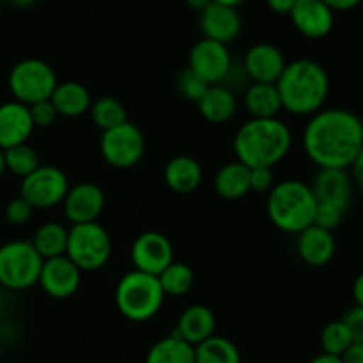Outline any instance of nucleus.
Wrapping results in <instances>:
<instances>
[{
    "mask_svg": "<svg viewBox=\"0 0 363 363\" xmlns=\"http://www.w3.org/2000/svg\"><path fill=\"white\" fill-rule=\"evenodd\" d=\"M82 275L84 273L66 255H60L43 262L39 286L53 300H67L80 289Z\"/></svg>",
    "mask_w": 363,
    "mask_h": 363,
    "instance_id": "nucleus-15",
    "label": "nucleus"
},
{
    "mask_svg": "<svg viewBox=\"0 0 363 363\" xmlns=\"http://www.w3.org/2000/svg\"><path fill=\"white\" fill-rule=\"evenodd\" d=\"M215 312L209 307H206V305L195 303L181 312L179 319H177L176 332L174 333L195 347L204 342V340H208L209 337L215 335Z\"/></svg>",
    "mask_w": 363,
    "mask_h": 363,
    "instance_id": "nucleus-21",
    "label": "nucleus"
},
{
    "mask_svg": "<svg viewBox=\"0 0 363 363\" xmlns=\"http://www.w3.org/2000/svg\"><path fill=\"white\" fill-rule=\"evenodd\" d=\"M165 298L158 277L137 269L124 273L116 286L117 311L133 323H145L156 318Z\"/></svg>",
    "mask_w": 363,
    "mask_h": 363,
    "instance_id": "nucleus-5",
    "label": "nucleus"
},
{
    "mask_svg": "<svg viewBox=\"0 0 363 363\" xmlns=\"http://www.w3.org/2000/svg\"><path fill=\"white\" fill-rule=\"evenodd\" d=\"M289 16L294 28L308 39L326 38L335 23V13L323 0H296Z\"/></svg>",
    "mask_w": 363,
    "mask_h": 363,
    "instance_id": "nucleus-17",
    "label": "nucleus"
},
{
    "mask_svg": "<svg viewBox=\"0 0 363 363\" xmlns=\"http://www.w3.org/2000/svg\"><path fill=\"white\" fill-rule=\"evenodd\" d=\"M89 116H91L94 126H98L101 131L112 130L128 121L126 106L117 98H110V96H103V98L92 101Z\"/></svg>",
    "mask_w": 363,
    "mask_h": 363,
    "instance_id": "nucleus-31",
    "label": "nucleus"
},
{
    "mask_svg": "<svg viewBox=\"0 0 363 363\" xmlns=\"http://www.w3.org/2000/svg\"><path fill=\"white\" fill-rule=\"evenodd\" d=\"M163 179L170 190L186 195L201 186L204 172H202L201 163L195 158L186 155H177L167 162L165 170H163Z\"/></svg>",
    "mask_w": 363,
    "mask_h": 363,
    "instance_id": "nucleus-22",
    "label": "nucleus"
},
{
    "mask_svg": "<svg viewBox=\"0 0 363 363\" xmlns=\"http://www.w3.org/2000/svg\"><path fill=\"white\" fill-rule=\"evenodd\" d=\"M344 215H346V213H344L342 209L335 208V206L319 204L318 202V208H315V215H314V225L333 233V230L342 223Z\"/></svg>",
    "mask_w": 363,
    "mask_h": 363,
    "instance_id": "nucleus-35",
    "label": "nucleus"
},
{
    "mask_svg": "<svg viewBox=\"0 0 363 363\" xmlns=\"http://www.w3.org/2000/svg\"><path fill=\"white\" fill-rule=\"evenodd\" d=\"M2 312H4V301H2V296H0V319H2Z\"/></svg>",
    "mask_w": 363,
    "mask_h": 363,
    "instance_id": "nucleus-50",
    "label": "nucleus"
},
{
    "mask_svg": "<svg viewBox=\"0 0 363 363\" xmlns=\"http://www.w3.org/2000/svg\"><path fill=\"white\" fill-rule=\"evenodd\" d=\"M145 363H195V347L172 333L149 347Z\"/></svg>",
    "mask_w": 363,
    "mask_h": 363,
    "instance_id": "nucleus-28",
    "label": "nucleus"
},
{
    "mask_svg": "<svg viewBox=\"0 0 363 363\" xmlns=\"http://www.w3.org/2000/svg\"><path fill=\"white\" fill-rule=\"evenodd\" d=\"M351 169V177H353V183L360 188V191L363 194V147L358 152V156L354 158L353 165L350 167Z\"/></svg>",
    "mask_w": 363,
    "mask_h": 363,
    "instance_id": "nucleus-40",
    "label": "nucleus"
},
{
    "mask_svg": "<svg viewBox=\"0 0 363 363\" xmlns=\"http://www.w3.org/2000/svg\"><path fill=\"white\" fill-rule=\"evenodd\" d=\"M268 7L277 14H291L296 0H266Z\"/></svg>",
    "mask_w": 363,
    "mask_h": 363,
    "instance_id": "nucleus-41",
    "label": "nucleus"
},
{
    "mask_svg": "<svg viewBox=\"0 0 363 363\" xmlns=\"http://www.w3.org/2000/svg\"><path fill=\"white\" fill-rule=\"evenodd\" d=\"M0 2H2V0H0Z\"/></svg>",
    "mask_w": 363,
    "mask_h": 363,
    "instance_id": "nucleus-51",
    "label": "nucleus"
},
{
    "mask_svg": "<svg viewBox=\"0 0 363 363\" xmlns=\"http://www.w3.org/2000/svg\"><path fill=\"white\" fill-rule=\"evenodd\" d=\"M195 363H241V353L230 339L213 335L195 346Z\"/></svg>",
    "mask_w": 363,
    "mask_h": 363,
    "instance_id": "nucleus-29",
    "label": "nucleus"
},
{
    "mask_svg": "<svg viewBox=\"0 0 363 363\" xmlns=\"http://www.w3.org/2000/svg\"><path fill=\"white\" fill-rule=\"evenodd\" d=\"M353 177L346 169H319L311 188L319 204L335 206L346 213L353 201Z\"/></svg>",
    "mask_w": 363,
    "mask_h": 363,
    "instance_id": "nucleus-16",
    "label": "nucleus"
},
{
    "mask_svg": "<svg viewBox=\"0 0 363 363\" xmlns=\"http://www.w3.org/2000/svg\"><path fill=\"white\" fill-rule=\"evenodd\" d=\"M330 9L335 13V11H351L357 6H360L362 0H323Z\"/></svg>",
    "mask_w": 363,
    "mask_h": 363,
    "instance_id": "nucleus-42",
    "label": "nucleus"
},
{
    "mask_svg": "<svg viewBox=\"0 0 363 363\" xmlns=\"http://www.w3.org/2000/svg\"><path fill=\"white\" fill-rule=\"evenodd\" d=\"M43 262L30 241H7L0 247V286L9 291H27L38 286Z\"/></svg>",
    "mask_w": 363,
    "mask_h": 363,
    "instance_id": "nucleus-7",
    "label": "nucleus"
},
{
    "mask_svg": "<svg viewBox=\"0 0 363 363\" xmlns=\"http://www.w3.org/2000/svg\"><path fill=\"white\" fill-rule=\"evenodd\" d=\"M286 66L287 60L282 50L272 43H257L248 48L241 62V67L252 84H277Z\"/></svg>",
    "mask_w": 363,
    "mask_h": 363,
    "instance_id": "nucleus-14",
    "label": "nucleus"
},
{
    "mask_svg": "<svg viewBox=\"0 0 363 363\" xmlns=\"http://www.w3.org/2000/svg\"><path fill=\"white\" fill-rule=\"evenodd\" d=\"M201 30L204 38L229 46L241 34V16L236 7L211 2L201 11Z\"/></svg>",
    "mask_w": 363,
    "mask_h": 363,
    "instance_id": "nucleus-18",
    "label": "nucleus"
},
{
    "mask_svg": "<svg viewBox=\"0 0 363 363\" xmlns=\"http://www.w3.org/2000/svg\"><path fill=\"white\" fill-rule=\"evenodd\" d=\"M296 250L301 261L312 268H323L333 259L337 252V241L333 233L311 225L296 234Z\"/></svg>",
    "mask_w": 363,
    "mask_h": 363,
    "instance_id": "nucleus-20",
    "label": "nucleus"
},
{
    "mask_svg": "<svg viewBox=\"0 0 363 363\" xmlns=\"http://www.w3.org/2000/svg\"><path fill=\"white\" fill-rule=\"evenodd\" d=\"M243 106L250 119H273L282 112L279 89L275 84H250L245 89Z\"/></svg>",
    "mask_w": 363,
    "mask_h": 363,
    "instance_id": "nucleus-25",
    "label": "nucleus"
},
{
    "mask_svg": "<svg viewBox=\"0 0 363 363\" xmlns=\"http://www.w3.org/2000/svg\"><path fill=\"white\" fill-rule=\"evenodd\" d=\"M342 363H363V344H353L342 354Z\"/></svg>",
    "mask_w": 363,
    "mask_h": 363,
    "instance_id": "nucleus-43",
    "label": "nucleus"
},
{
    "mask_svg": "<svg viewBox=\"0 0 363 363\" xmlns=\"http://www.w3.org/2000/svg\"><path fill=\"white\" fill-rule=\"evenodd\" d=\"M199 112L208 123L223 124L229 123L238 112V98L233 89L225 85H209L206 94L197 103Z\"/></svg>",
    "mask_w": 363,
    "mask_h": 363,
    "instance_id": "nucleus-24",
    "label": "nucleus"
},
{
    "mask_svg": "<svg viewBox=\"0 0 363 363\" xmlns=\"http://www.w3.org/2000/svg\"><path fill=\"white\" fill-rule=\"evenodd\" d=\"M209 89V84H206L201 77H197L195 73H191L190 69H184L183 73L177 77V91L183 96L184 99L191 103H199L202 99V96L206 94V91Z\"/></svg>",
    "mask_w": 363,
    "mask_h": 363,
    "instance_id": "nucleus-34",
    "label": "nucleus"
},
{
    "mask_svg": "<svg viewBox=\"0 0 363 363\" xmlns=\"http://www.w3.org/2000/svg\"><path fill=\"white\" fill-rule=\"evenodd\" d=\"M99 152L110 167L119 170L137 165L145 152V137L140 128L131 121L101 133Z\"/></svg>",
    "mask_w": 363,
    "mask_h": 363,
    "instance_id": "nucleus-9",
    "label": "nucleus"
},
{
    "mask_svg": "<svg viewBox=\"0 0 363 363\" xmlns=\"http://www.w3.org/2000/svg\"><path fill=\"white\" fill-rule=\"evenodd\" d=\"M67 233L69 229L60 222H45L35 229L30 243L41 255L43 261L60 257V255H66Z\"/></svg>",
    "mask_w": 363,
    "mask_h": 363,
    "instance_id": "nucleus-27",
    "label": "nucleus"
},
{
    "mask_svg": "<svg viewBox=\"0 0 363 363\" xmlns=\"http://www.w3.org/2000/svg\"><path fill=\"white\" fill-rule=\"evenodd\" d=\"M318 201L311 184L301 179H284L275 183L266 201L269 222L286 234H300L314 225Z\"/></svg>",
    "mask_w": 363,
    "mask_h": 363,
    "instance_id": "nucleus-4",
    "label": "nucleus"
},
{
    "mask_svg": "<svg viewBox=\"0 0 363 363\" xmlns=\"http://www.w3.org/2000/svg\"><path fill=\"white\" fill-rule=\"evenodd\" d=\"M211 2H213V0H186L188 6H190L191 9L199 11V13H201V11H204L206 7H208Z\"/></svg>",
    "mask_w": 363,
    "mask_h": 363,
    "instance_id": "nucleus-46",
    "label": "nucleus"
},
{
    "mask_svg": "<svg viewBox=\"0 0 363 363\" xmlns=\"http://www.w3.org/2000/svg\"><path fill=\"white\" fill-rule=\"evenodd\" d=\"M4 163H6V170L23 179L41 167V158H39V152L27 142V144L6 149L4 151Z\"/></svg>",
    "mask_w": 363,
    "mask_h": 363,
    "instance_id": "nucleus-32",
    "label": "nucleus"
},
{
    "mask_svg": "<svg viewBox=\"0 0 363 363\" xmlns=\"http://www.w3.org/2000/svg\"><path fill=\"white\" fill-rule=\"evenodd\" d=\"M30 110L32 123H34V128H50L57 121L59 113H57L55 106L52 105L50 99L41 103H35V105L28 106Z\"/></svg>",
    "mask_w": 363,
    "mask_h": 363,
    "instance_id": "nucleus-37",
    "label": "nucleus"
},
{
    "mask_svg": "<svg viewBox=\"0 0 363 363\" xmlns=\"http://www.w3.org/2000/svg\"><path fill=\"white\" fill-rule=\"evenodd\" d=\"M213 184L218 197L225 201H240L250 191V169L234 160L220 167Z\"/></svg>",
    "mask_w": 363,
    "mask_h": 363,
    "instance_id": "nucleus-26",
    "label": "nucleus"
},
{
    "mask_svg": "<svg viewBox=\"0 0 363 363\" xmlns=\"http://www.w3.org/2000/svg\"><path fill=\"white\" fill-rule=\"evenodd\" d=\"M307 158L319 169H350L363 147V121L346 108H323L301 135Z\"/></svg>",
    "mask_w": 363,
    "mask_h": 363,
    "instance_id": "nucleus-1",
    "label": "nucleus"
},
{
    "mask_svg": "<svg viewBox=\"0 0 363 363\" xmlns=\"http://www.w3.org/2000/svg\"><path fill=\"white\" fill-rule=\"evenodd\" d=\"M282 110L296 117H311L325 108L330 94V77L325 67L312 59L287 62L277 82Z\"/></svg>",
    "mask_w": 363,
    "mask_h": 363,
    "instance_id": "nucleus-3",
    "label": "nucleus"
},
{
    "mask_svg": "<svg viewBox=\"0 0 363 363\" xmlns=\"http://www.w3.org/2000/svg\"><path fill=\"white\" fill-rule=\"evenodd\" d=\"M216 4H223V6H230V7H238L240 4H243L245 0H213Z\"/></svg>",
    "mask_w": 363,
    "mask_h": 363,
    "instance_id": "nucleus-48",
    "label": "nucleus"
},
{
    "mask_svg": "<svg viewBox=\"0 0 363 363\" xmlns=\"http://www.w3.org/2000/svg\"><path fill=\"white\" fill-rule=\"evenodd\" d=\"M275 183L277 181L273 169H250V191L269 194Z\"/></svg>",
    "mask_w": 363,
    "mask_h": 363,
    "instance_id": "nucleus-38",
    "label": "nucleus"
},
{
    "mask_svg": "<svg viewBox=\"0 0 363 363\" xmlns=\"http://www.w3.org/2000/svg\"><path fill=\"white\" fill-rule=\"evenodd\" d=\"M50 101L55 106L59 117L66 119L85 116L92 105L91 92L80 82H59Z\"/></svg>",
    "mask_w": 363,
    "mask_h": 363,
    "instance_id": "nucleus-23",
    "label": "nucleus"
},
{
    "mask_svg": "<svg viewBox=\"0 0 363 363\" xmlns=\"http://www.w3.org/2000/svg\"><path fill=\"white\" fill-rule=\"evenodd\" d=\"M293 147V131L279 117L248 119L238 128L233 140L238 162L248 169H273Z\"/></svg>",
    "mask_w": 363,
    "mask_h": 363,
    "instance_id": "nucleus-2",
    "label": "nucleus"
},
{
    "mask_svg": "<svg viewBox=\"0 0 363 363\" xmlns=\"http://www.w3.org/2000/svg\"><path fill=\"white\" fill-rule=\"evenodd\" d=\"M160 286H162L165 296L170 298H179L184 296L191 291L195 286V273L184 262H176L167 266L162 273L158 275Z\"/></svg>",
    "mask_w": 363,
    "mask_h": 363,
    "instance_id": "nucleus-30",
    "label": "nucleus"
},
{
    "mask_svg": "<svg viewBox=\"0 0 363 363\" xmlns=\"http://www.w3.org/2000/svg\"><path fill=\"white\" fill-rule=\"evenodd\" d=\"M32 213H34V208L25 199L16 197L7 202L4 215L11 225H25L32 218Z\"/></svg>",
    "mask_w": 363,
    "mask_h": 363,
    "instance_id": "nucleus-36",
    "label": "nucleus"
},
{
    "mask_svg": "<svg viewBox=\"0 0 363 363\" xmlns=\"http://www.w3.org/2000/svg\"><path fill=\"white\" fill-rule=\"evenodd\" d=\"M344 325L350 330L354 344H363V307L353 305L342 318Z\"/></svg>",
    "mask_w": 363,
    "mask_h": 363,
    "instance_id": "nucleus-39",
    "label": "nucleus"
},
{
    "mask_svg": "<svg viewBox=\"0 0 363 363\" xmlns=\"http://www.w3.org/2000/svg\"><path fill=\"white\" fill-rule=\"evenodd\" d=\"M233 66L234 60L230 57L229 46L208 38L199 39L188 55V69L209 85L223 84Z\"/></svg>",
    "mask_w": 363,
    "mask_h": 363,
    "instance_id": "nucleus-11",
    "label": "nucleus"
},
{
    "mask_svg": "<svg viewBox=\"0 0 363 363\" xmlns=\"http://www.w3.org/2000/svg\"><path fill=\"white\" fill-rule=\"evenodd\" d=\"M308 363H342V358L321 353V354H318V357L312 358V360L308 362Z\"/></svg>",
    "mask_w": 363,
    "mask_h": 363,
    "instance_id": "nucleus-45",
    "label": "nucleus"
},
{
    "mask_svg": "<svg viewBox=\"0 0 363 363\" xmlns=\"http://www.w3.org/2000/svg\"><path fill=\"white\" fill-rule=\"evenodd\" d=\"M7 2L13 4V6H16V7H30V6H34L38 0H7Z\"/></svg>",
    "mask_w": 363,
    "mask_h": 363,
    "instance_id": "nucleus-47",
    "label": "nucleus"
},
{
    "mask_svg": "<svg viewBox=\"0 0 363 363\" xmlns=\"http://www.w3.org/2000/svg\"><path fill=\"white\" fill-rule=\"evenodd\" d=\"M105 191L96 183H78L69 186L62 202V211L71 225L98 222L105 209Z\"/></svg>",
    "mask_w": 363,
    "mask_h": 363,
    "instance_id": "nucleus-13",
    "label": "nucleus"
},
{
    "mask_svg": "<svg viewBox=\"0 0 363 363\" xmlns=\"http://www.w3.org/2000/svg\"><path fill=\"white\" fill-rule=\"evenodd\" d=\"M4 172H6V163H4V151L0 149V177L4 176Z\"/></svg>",
    "mask_w": 363,
    "mask_h": 363,
    "instance_id": "nucleus-49",
    "label": "nucleus"
},
{
    "mask_svg": "<svg viewBox=\"0 0 363 363\" xmlns=\"http://www.w3.org/2000/svg\"><path fill=\"white\" fill-rule=\"evenodd\" d=\"M319 344H321V350L325 354L342 358V354L346 353L354 342L350 330L344 325L342 319H337V321H330L328 325L321 330Z\"/></svg>",
    "mask_w": 363,
    "mask_h": 363,
    "instance_id": "nucleus-33",
    "label": "nucleus"
},
{
    "mask_svg": "<svg viewBox=\"0 0 363 363\" xmlns=\"http://www.w3.org/2000/svg\"><path fill=\"white\" fill-rule=\"evenodd\" d=\"M66 257L82 273L105 268L112 257V238L99 222L71 225L67 233Z\"/></svg>",
    "mask_w": 363,
    "mask_h": 363,
    "instance_id": "nucleus-6",
    "label": "nucleus"
},
{
    "mask_svg": "<svg viewBox=\"0 0 363 363\" xmlns=\"http://www.w3.org/2000/svg\"><path fill=\"white\" fill-rule=\"evenodd\" d=\"M7 84L16 101L32 106L52 98L59 80L48 62L30 57L14 64Z\"/></svg>",
    "mask_w": 363,
    "mask_h": 363,
    "instance_id": "nucleus-8",
    "label": "nucleus"
},
{
    "mask_svg": "<svg viewBox=\"0 0 363 363\" xmlns=\"http://www.w3.org/2000/svg\"><path fill=\"white\" fill-rule=\"evenodd\" d=\"M69 179L59 167L41 165L20 184V197L34 209H52L60 206L69 190Z\"/></svg>",
    "mask_w": 363,
    "mask_h": 363,
    "instance_id": "nucleus-10",
    "label": "nucleus"
},
{
    "mask_svg": "<svg viewBox=\"0 0 363 363\" xmlns=\"http://www.w3.org/2000/svg\"><path fill=\"white\" fill-rule=\"evenodd\" d=\"M351 293H353L354 305L358 307H363V272L354 279L353 287H351Z\"/></svg>",
    "mask_w": 363,
    "mask_h": 363,
    "instance_id": "nucleus-44",
    "label": "nucleus"
},
{
    "mask_svg": "<svg viewBox=\"0 0 363 363\" xmlns=\"http://www.w3.org/2000/svg\"><path fill=\"white\" fill-rule=\"evenodd\" d=\"M133 269L158 277L174 262V247L165 234L147 230L135 238L130 250Z\"/></svg>",
    "mask_w": 363,
    "mask_h": 363,
    "instance_id": "nucleus-12",
    "label": "nucleus"
},
{
    "mask_svg": "<svg viewBox=\"0 0 363 363\" xmlns=\"http://www.w3.org/2000/svg\"><path fill=\"white\" fill-rule=\"evenodd\" d=\"M34 130L30 110L27 105L16 99L0 105V149L2 151L14 145L27 144Z\"/></svg>",
    "mask_w": 363,
    "mask_h": 363,
    "instance_id": "nucleus-19",
    "label": "nucleus"
}]
</instances>
